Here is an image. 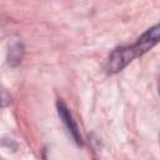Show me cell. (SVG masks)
<instances>
[{
  "label": "cell",
  "mask_w": 160,
  "mask_h": 160,
  "mask_svg": "<svg viewBox=\"0 0 160 160\" xmlns=\"http://www.w3.org/2000/svg\"><path fill=\"white\" fill-rule=\"evenodd\" d=\"M144 55L140 46L135 42L129 46H120L111 51L108 59L106 70L109 74H116L128 66L135 58Z\"/></svg>",
  "instance_id": "1"
},
{
  "label": "cell",
  "mask_w": 160,
  "mask_h": 160,
  "mask_svg": "<svg viewBox=\"0 0 160 160\" xmlns=\"http://www.w3.org/2000/svg\"><path fill=\"white\" fill-rule=\"evenodd\" d=\"M56 109H58V114L60 116V119L62 120L64 125L66 126L70 136L72 138V140L78 144V145H82V138H81V134H80V130L70 112V110L68 109V106L62 102V101H58L56 102Z\"/></svg>",
  "instance_id": "2"
},
{
  "label": "cell",
  "mask_w": 160,
  "mask_h": 160,
  "mask_svg": "<svg viewBox=\"0 0 160 160\" xmlns=\"http://www.w3.org/2000/svg\"><path fill=\"white\" fill-rule=\"evenodd\" d=\"M24 56V46L20 42H15L9 48L8 54V62L11 66H16L21 62V59Z\"/></svg>",
  "instance_id": "3"
},
{
  "label": "cell",
  "mask_w": 160,
  "mask_h": 160,
  "mask_svg": "<svg viewBox=\"0 0 160 160\" xmlns=\"http://www.w3.org/2000/svg\"><path fill=\"white\" fill-rule=\"evenodd\" d=\"M11 102V95L0 85V108H5Z\"/></svg>",
  "instance_id": "4"
}]
</instances>
